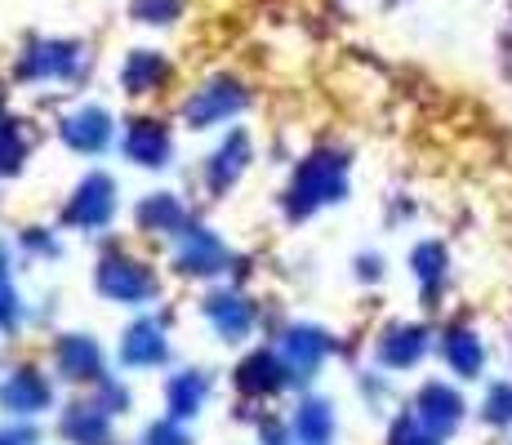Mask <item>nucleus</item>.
Returning <instances> with one entry per match:
<instances>
[{
  "mask_svg": "<svg viewBox=\"0 0 512 445\" xmlns=\"http://www.w3.org/2000/svg\"><path fill=\"white\" fill-rule=\"evenodd\" d=\"M348 178H352L348 152L321 147V152L303 156L299 170L290 178V187H285V196H281L285 219L303 223V219H312V214H321L326 205H339L343 196H348Z\"/></svg>",
  "mask_w": 512,
  "mask_h": 445,
  "instance_id": "obj_1",
  "label": "nucleus"
},
{
  "mask_svg": "<svg viewBox=\"0 0 512 445\" xmlns=\"http://www.w3.org/2000/svg\"><path fill=\"white\" fill-rule=\"evenodd\" d=\"M94 290L103 294V299L121 303V308H143V303L156 299L161 281H156L152 267L130 259V254H107V259H98V267H94Z\"/></svg>",
  "mask_w": 512,
  "mask_h": 445,
  "instance_id": "obj_2",
  "label": "nucleus"
},
{
  "mask_svg": "<svg viewBox=\"0 0 512 445\" xmlns=\"http://www.w3.org/2000/svg\"><path fill=\"white\" fill-rule=\"evenodd\" d=\"M410 414L423 423V428L432 432V437H455L459 428H464V419H468V401H464V392L455 388V383H446V379H428V383H419V392H415V401H410Z\"/></svg>",
  "mask_w": 512,
  "mask_h": 445,
  "instance_id": "obj_3",
  "label": "nucleus"
},
{
  "mask_svg": "<svg viewBox=\"0 0 512 445\" xmlns=\"http://www.w3.org/2000/svg\"><path fill=\"white\" fill-rule=\"evenodd\" d=\"M428 352H432V330L419 321H392V325H383V334L374 339V361L392 374L419 370Z\"/></svg>",
  "mask_w": 512,
  "mask_h": 445,
  "instance_id": "obj_4",
  "label": "nucleus"
},
{
  "mask_svg": "<svg viewBox=\"0 0 512 445\" xmlns=\"http://www.w3.org/2000/svg\"><path fill=\"white\" fill-rule=\"evenodd\" d=\"M299 383H303V374L277 348H259L236 365V388L250 392V397H281V392L299 388Z\"/></svg>",
  "mask_w": 512,
  "mask_h": 445,
  "instance_id": "obj_5",
  "label": "nucleus"
},
{
  "mask_svg": "<svg viewBox=\"0 0 512 445\" xmlns=\"http://www.w3.org/2000/svg\"><path fill=\"white\" fill-rule=\"evenodd\" d=\"M116 219V183L112 174H85L76 183L72 201L63 205V223L81 227V232H98Z\"/></svg>",
  "mask_w": 512,
  "mask_h": 445,
  "instance_id": "obj_6",
  "label": "nucleus"
},
{
  "mask_svg": "<svg viewBox=\"0 0 512 445\" xmlns=\"http://www.w3.org/2000/svg\"><path fill=\"white\" fill-rule=\"evenodd\" d=\"M85 67V49L76 41H36L18 63L23 81H76Z\"/></svg>",
  "mask_w": 512,
  "mask_h": 445,
  "instance_id": "obj_7",
  "label": "nucleus"
},
{
  "mask_svg": "<svg viewBox=\"0 0 512 445\" xmlns=\"http://www.w3.org/2000/svg\"><path fill=\"white\" fill-rule=\"evenodd\" d=\"M437 352H441V361H446V370L455 374L459 383L481 379V374H486V361H490L486 339H481V334L472 330V325H464V321H455V325H446V330H441Z\"/></svg>",
  "mask_w": 512,
  "mask_h": 445,
  "instance_id": "obj_8",
  "label": "nucleus"
},
{
  "mask_svg": "<svg viewBox=\"0 0 512 445\" xmlns=\"http://www.w3.org/2000/svg\"><path fill=\"white\" fill-rule=\"evenodd\" d=\"M245 107V89L241 81H228V76H219V81L201 85L192 98L183 103V121L196 125V130H210V125L228 121V116H236Z\"/></svg>",
  "mask_w": 512,
  "mask_h": 445,
  "instance_id": "obj_9",
  "label": "nucleus"
},
{
  "mask_svg": "<svg viewBox=\"0 0 512 445\" xmlns=\"http://www.w3.org/2000/svg\"><path fill=\"white\" fill-rule=\"evenodd\" d=\"M228 267V245L210 232V227H192L179 236V250H174V272L183 276H219Z\"/></svg>",
  "mask_w": 512,
  "mask_h": 445,
  "instance_id": "obj_10",
  "label": "nucleus"
},
{
  "mask_svg": "<svg viewBox=\"0 0 512 445\" xmlns=\"http://www.w3.org/2000/svg\"><path fill=\"white\" fill-rule=\"evenodd\" d=\"M334 334L326 330V325H312V321H299V325H290L285 330V339H281V352H285V361L294 365V370L308 379V374H317L321 365L334 356Z\"/></svg>",
  "mask_w": 512,
  "mask_h": 445,
  "instance_id": "obj_11",
  "label": "nucleus"
},
{
  "mask_svg": "<svg viewBox=\"0 0 512 445\" xmlns=\"http://www.w3.org/2000/svg\"><path fill=\"white\" fill-rule=\"evenodd\" d=\"M201 316L210 321V330L219 334L223 343H241V339H250V330H254V303L245 299V294H236V290H219V294H210V299L201 303Z\"/></svg>",
  "mask_w": 512,
  "mask_h": 445,
  "instance_id": "obj_12",
  "label": "nucleus"
},
{
  "mask_svg": "<svg viewBox=\"0 0 512 445\" xmlns=\"http://www.w3.org/2000/svg\"><path fill=\"white\" fill-rule=\"evenodd\" d=\"M54 361H58V374L67 383H103V348L90 339V334H63L54 343Z\"/></svg>",
  "mask_w": 512,
  "mask_h": 445,
  "instance_id": "obj_13",
  "label": "nucleus"
},
{
  "mask_svg": "<svg viewBox=\"0 0 512 445\" xmlns=\"http://www.w3.org/2000/svg\"><path fill=\"white\" fill-rule=\"evenodd\" d=\"M410 272H415L423 308H437V299L446 294V285H450V250L428 236V241H419L415 250H410Z\"/></svg>",
  "mask_w": 512,
  "mask_h": 445,
  "instance_id": "obj_14",
  "label": "nucleus"
},
{
  "mask_svg": "<svg viewBox=\"0 0 512 445\" xmlns=\"http://www.w3.org/2000/svg\"><path fill=\"white\" fill-rule=\"evenodd\" d=\"M0 405L14 419H32V414L54 405V388H49V379L41 370H14L5 379V388H0Z\"/></svg>",
  "mask_w": 512,
  "mask_h": 445,
  "instance_id": "obj_15",
  "label": "nucleus"
},
{
  "mask_svg": "<svg viewBox=\"0 0 512 445\" xmlns=\"http://www.w3.org/2000/svg\"><path fill=\"white\" fill-rule=\"evenodd\" d=\"M58 134H63V143L72 147V152H81V156H98L107 143H112V116H107L103 107H81V112L63 116Z\"/></svg>",
  "mask_w": 512,
  "mask_h": 445,
  "instance_id": "obj_16",
  "label": "nucleus"
},
{
  "mask_svg": "<svg viewBox=\"0 0 512 445\" xmlns=\"http://www.w3.org/2000/svg\"><path fill=\"white\" fill-rule=\"evenodd\" d=\"M165 356H170V339H165L161 321H152V316H139V321L125 330L121 361L130 365V370H152V365H161Z\"/></svg>",
  "mask_w": 512,
  "mask_h": 445,
  "instance_id": "obj_17",
  "label": "nucleus"
},
{
  "mask_svg": "<svg viewBox=\"0 0 512 445\" xmlns=\"http://www.w3.org/2000/svg\"><path fill=\"white\" fill-rule=\"evenodd\" d=\"M58 437L67 445H112V414L98 410L90 401H76L63 410V419H58Z\"/></svg>",
  "mask_w": 512,
  "mask_h": 445,
  "instance_id": "obj_18",
  "label": "nucleus"
},
{
  "mask_svg": "<svg viewBox=\"0 0 512 445\" xmlns=\"http://www.w3.org/2000/svg\"><path fill=\"white\" fill-rule=\"evenodd\" d=\"M125 156H130L134 165H143V170H161V165H170L174 156V143H170V130H165L161 121H134L130 130H125Z\"/></svg>",
  "mask_w": 512,
  "mask_h": 445,
  "instance_id": "obj_19",
  "label": "nucleus"
},
{
  "mask_svg": "<svg viewBox=\"0 0 512 445\" xmlns=\"http://www.w3.org/2000/svg\"><path fill=\"white\" fill-rule=\"evenodd\" d=\"M134 223H139L147 236H174V241H179L187 232V210L174 192H152L134 205Z\"/></svg>",
  "mask_w": 512,
  "mask_h": 445,
  "instance_id": "obj_20",
  "label": "nucleus"
},
{
  "mask_svg": "<svg viewBox=\"0 0 512 445\" xmlns=\"http://www.w3.org/2000/svg\"><path fill=\"white\" fill-rule=\"evenodd\" d=\"M205 401H210V374L205 370H179L165 379V410H170V419H196V414L205 410Z\"/></svg>",
  "mask_w": 512,
  "mask_h": 445,
  "instance_id": "obj_21",
  "label": "nucleus"
},
{
  "mask_svg": "<svg viewBox=\"0 0 512 445\" xmlns=\"http://www.w3.org/2000/svg\"><path fill=\"white\" fill-rule=\"evenodd\" d=\"M245 165H250V138L245 134H228L219 147H214V156L205 161V183L214 187V192H228L236 178L245 174Z\"/></svg>",
  "mask_w": 512,
  "mask_h": 445,
  "instance_id": "obj_22",
  "label": "nucleus"
},
{
  "mask_svg": "<svg viewBox=\"0 0 512 445\" xmlns=\"http://www.w3.org/2000/svg\"><path fill=\"white\" fill-rule=\"evenodd\" d=\"M334 428H339V419H334V405L326 397H303L299 410H294V423H290L299 445H330Z\"/></svg>",
  "mask_w": 512,
  "mask_h": 445,
  "instance_id": "obj_23",
  "label": "nucleus"
},
{
  "mask_svg": "<svg viewBox=\"0 0 512 445\" xmlns=\"http://www.w3.org/2000/svg\"><path fill=\"white\" fill-rule=\"evenodd\" d=\"M165 76H170V63H165L161 54H152V49H134L121 67V85L130 89V94H152Z\"/></svg>",
  "mask_w": 512,
  "mask_h": 445,
  "instance_id": "obj_24",
  "label": "nucleus"
},
{
  "mask_svg": "<svg viewBox=\"0 0 512 445\" xmlns=\"http://www.w3.org/2000/svg\"><path fill=\"white\" fill-rule=\"evenodd\" d=\"M481 423L499 432L512 428V379H495L486 388V397H481Z\"/></svg>",
  "mask_w": 512,
  "mask_h": 445,
  "instance_id": "obj_25",
  "label": "nucleus"
},
{
  "mask_svg": "<svg viewBox=\"0 0 512 445\" xmlns=\"http://www.w3.org/2000/svg\"><path fill=\"white\" fill-rule=\"evenodd\" d=\"M388 445H441V437H432L428 428L415 419V414H397L392 419V428H388Z\"/></svg>",
  "mask_w": 512,
  "mask_h": 445,
  "instance_id": "obj_26",
  "label": "nucleus"
},
{
  "mask_svg": "<svg viewBox=\"0 0 512 445\" xmlns=\"http://www.w3.org/2000/svg\"><path fill=\"white\" fill-rule=\"evenodd\" d=\"M23 130H18L14 121H9L5 112H0V174H14L18 161H23Z\"/></svg>",
  "mask_w": 512,
  "mask_h": 445,
  "instance_id": "obj_27",
  "label": "nucleus"
},
{
  "mask_svg": "<svg viewBox=\"0 0 512 445\" xmlns=\"http://www.w3.org/2000/svg\"><path fill=\"white\" fill-rule=\"evenodd\" d=\"M18 316H23V303H18V290L9 281V259L0 250V330H14Z\"/></svg>",
  "mask_w": 512,
  "mask_h": 445,
  "instance_id": "obj_28",
  "label": "nucleus"
},
{
  "mask_svg": "<svg viewBox=\"0 0 512 445\" xmlns=\"http://www.w3.org/2000/svg\"><path fill=\"white\" fill-rule=\"evenodd\" d=\"M143 445H192V437L183 432L179 419H170V414H165V419H156L152 428L143 432Z\"/></svg>",
  "mask_w": 512,
  "mask_h": 445,
  "instance_id": "obj_29",
  "label": "nucleus"
},
{
  "mask_svg": "<svg viewBox=\"0 0 512 445\" xmlns=\"http://www.w3.org/2000/svg\"><path fill=\"white\" fill-rule=\"evenodd\" d=\"M134 18L139 23H152V27H161V23H174V14H179V0H134Z\"/></svg>",
  "mask_w": 512,
  "mask_h": 445,
  "instance_id": "obj_30",
  "label": "nucleus"
},
{
  "mask_svg": "<svg viewBox=\"0 0 512 445\" xmlns=\"http://www.w3.org/2000/svg\"><path fill=\"white\" fill-rule=\"evenodd\" d=\"M94 405H98V410H107V414H121L125 405H130V392H125L116 379H103L94 388Z\"/></svg>",
  "mask_w": 512,
  "mask_h": 445,
  "instance_id": "obj_31",
  "label": "nucleus"
},
{
  "mask_svg": "<svg viewBox=\"0 0 512 445\" xmlns=\"http://www.w3.org/2000/svg\"><path fill=\"white\" fill-rule=\"evenodd\" d=\"M352 272H357L361 285H374L383 281V272H388V263H383V254H357V263H352Z\"/></svg>",
  "mask_w": 512,
  "mask_h": 445,
  "instance_id": "obj_32",
  "label": "nucleus"
},
{
  "mask_svg": "<svg viewBox=\"0 0 512 445\" xmlns=\"http://www.w3.org/2000/svg\"><path fill=\"white\" fill-rule=\"evenodd\" d=\"M361 392L370 397V405H383V397H388V383H383L379 374H361Z\"/></svg>",
  "mask_w": 512,
  "mask_h": 445,
  "instance_id": "obj_33",
  "label": "nucleus"
},
{
  "mask_svg": "<svg viewBox=\"0 0 512 445\" xmlns=\"http://www.w3.org/2000/svg\"><path fill=\"white\" fill-rule=\"evenodd\" d=\"M0 445H36V428H0Z\"/></svg>",
  "mask_w": 512,
  "mask_h": 445,
  "instance_id": "obj_34",
  "label": "nucleus"
},
{
  "mask_svg": "<svg viewBox=\"0 0 512 445\" xmlns=\"http://www.w3.org/2000/svg\"><path fill=\"white\" fill-rule=\"evenodd\" d=\"M294 432L281 428V423H263V445H290Z\"/></svg>",
  "mask_w": 512,
  "mask_h": 445,
  "instance_id": "obj_35",
  "label": "nucleus"
}]
</instances>
